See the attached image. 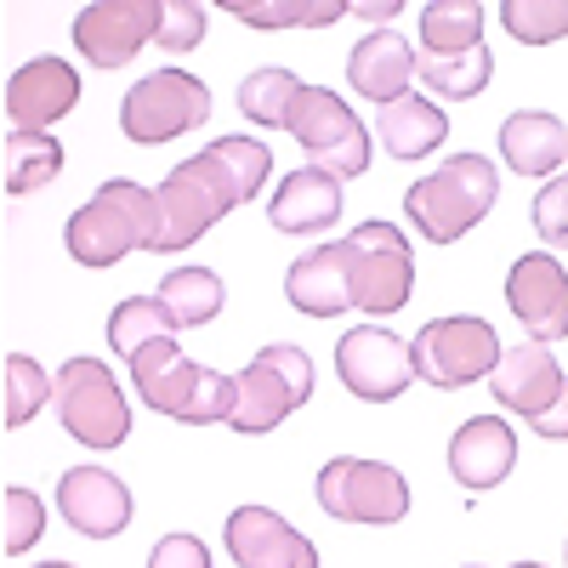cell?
I'll use <instances>...</instances> for the list:
<instances>
[{
	"label": "cell",
	"instance_id": "6da1fadb",
	"mask_svg": "<svg viewBox=\"0 0 568 568\" xmlns=\"http://www.w3.org/2000/svg\"><path fill=\"white\" fill-rule=\"evenodd\" d=\"M495 200H500V171L484 154H449L438 171H426V176L409 182L404 216L415 222L420 240L455 245L495 211Z\"/></svg>",
	"mask_w": 568,
	"mask_h": 568
},
{
	"label": "cell",
	"instance_id": "7a4b0ae2",
	"mask_svg": "<svg viewBox=\"0 0 568 568\" xmlns=\"http://www.w3.org/2000/svg\"><path fill=\"white\" fill-rule=\"evenodd\" d=\"M233 205H245L240 182L227 176V165L211 149H200L194 160H182L165 182H154V240H149V251L154 256H176L187 245H200Z\"/></svg>",
	"mask_w": 568,
	"mask_h": 568
},
{
	"label": "cell",
	"instance_id": "3957f363",
	"mask_svg": "<svg viewBox=\"0 0 568 568\" xmlns=\"http://www.w3.org/2000/svg\"><path fill=\"white\" fill-rule=\"evenodd\" d=\"M149 240H154V187L131 176L103 182L63 227V245L80 267H114L131 251H149Z\"/></svg>",
	"mask_w": 568,
	"mask_h": 568
},
{
	"label": "cell",
	"instance_id": "277c9868",
	"mask_svg": "<svg viewBox=\"0 0 568 568\" xmlns=\"http://www.w3.org/2000/svg\"><path fill=\"white\" fill-rule=\"evenodd\" d=\"M415 375L420 382H433L444 393H460L471 382H484V375H495L500 364V336H495V324L478 318V313H449V318H433V324H420L415 329Z\"/></svg>",
	"mask_w": 568,
	"mask_h": 568
},
{
	"label": "cell",
	"instance_id": "5b68a950",
	"mask_svg": "<svg viewBox=\"0 0 568 568\" xmlns=\"http://www.w3.org/2000/svg\"><path fill=\"white\" fill-rule=\"evenodd\" d=\"M284 131L302 142L307 165H318V171H329V176L353 182V176L369 171V125L347 109L342 91L302 85V98H296L291 125H284Z\"/></svg>",
	"mask_w": 568,
	"mask_h": 568
},
{
	"label": "cell",
	"instance_id": "8992f818",
	"mask_svg": "<svg viewBox=\"0 0 568 568\" xmlns=\"http://www.w3.org/2000/svg\"><path fill=\"white\" fill-rule=\"evenodd\" d=\"M58 420L85 449H120L131 438V404L103 358H69L58 369Z\"/></svg>",
	"mask_w": 568,
	"mask_h": 568
},
{
	"label": "cell",
	"instance_id": "52a82bcc",
	"mask_svg": "<svg viewBox=\"0 0 568 568\" xmlns=\"http://www.w3.org/2000/svg\"><path fill=\"white\" fill-rule=\"evenodd\" d=\"M211 120V91L200 74L187 69H154L142 74L125 103H120V131L142 149H154V142H171V136H187L194 125Z\"/></svg>",
	"mask_w": 568,
	"mask_h": 568
},
{
	"label": "cell",
	"instance_id": "ba28073f",
	"mask_svg": "<svg viewBox=\"0 0 568 568\" xmlns=\"http://www.w3.org/2000/svg\"><path fill=\"white\" fill-rule=\"evenodd\" d=\"M318 506L336 517V524H375L387 529L409 511V484L404 471L387 460H364V455H336L318 471Z\"/></svg>",
	"mask_w": 568,
	"mask_h": 568
},
{
	"label": "cell",
	"instance_id": "9c48e42d",
	"mask_svg": "<svg viewBox=\"0 0 568 568\" xmlns=\"http://www.w3.org/2000/svg\"><path fill=\"white\" fill-rule=\"evenodd\" d=\"M342 245L353 256V307L375 318L398 313L415 291V251L398 222H358Z\"/></svg>",
	"mask_w": 568,
	"mask_h": 568
},
{
	"label": "cell",
	"instance_id": "30bf717a",
	"mask_svg": "<svg viewBox=\"0 0 568 568\" xmlns=\"http://www.w3.org/2000/svg\"><path fill=\"white\" fill-rule=\"evenodd\" d=\"M336 375H342V387L364 404H393L420 382L409 342H398L382 324H358L336 342Z\"/></svg>",
	"mask_w": 568,
	"mask_h": 568
},
{
	"label": "cell",
	"instance_id": "8fae6325",
	"mask_svg": "<svg viewBox=\"0 0 568 568\" xmlns=\"http://www.w3.org/2000/svg\"><path fill=\"white\" fill-rule=\"evenodd\" d=\"M165 0H91L74 12V45L91 69H125L142 45L160 40Z\"/></svg>",
	"mask_w": 568,
	"mask_h": 568
},
{
	"label": "cell",
	"instance_id": "7c38bea8",
	"mask_svg": "<svg viewBox=\"0 0 568 568\" xmlns=\"http://www.w3.org/2000/svg\"><path fill=\"white\" fill-rule=\"evenodd\" d=\"M506 307L524 324L529 342H540V347L568 342V267L551 251L517 256L506 273Z\"/></svg>",
	"mask_w": 568,
	"mask_h": 568
},
{
	"label": "cell",
	"instance_id": "4fadbf2b",
	"mask_svg": "<svg viewBox=\"0 0 568 568\" xmlns=\"http://www.w3.org/2000/svg\"><path fill=\"white\" fill-rule=\"evenodd\" d=\"M58 511L74 535L114 540V535H125L136 500H131L125 478H114L109 466H69L63 484H58Z\"/></svg>",
	"mask_w": 568,
	"mask_h": 568
},
{
	"label": "cell",
	"instance_id": "5bb4252c",
	"mask_svg": "<svg viewBox=\"0 0 568 568\" xmlns=\"http://www.w3.org/2000/svg\"><path fill=\"white\" fill-rule=\"evenodd\" d=\"M222 546L240 568H318V546L296 535L273 506H240L227 511Z\"/></svg>",
	"mask_w": 568,
	"mask_h": 568
},
{
	"label": "cell",
	"instance_id": "9a60e30c",
	"mask_svg": "<svg viewBox=\"0 0 568 568\" xmlns=\"http://www.w3.org/2000/svg\"><path fill=\"white\" fill-rule=\"evenodd\" d=\"M80 103V69L63 58H34L7 80V131H45Z\"/></svg>",
	"mask_w": 568,
	"mask_h": 568
},
{
	"label": "cell",
	"instance_id": "2e32d148",
	"mask_svg": "<svg viewBox=\"0 0 568 568\" xmlns=\"http://www.w3.org/2000/svg\"><path fill=\"white\" fill-rule=\"evenodd\" d=\"M562 387H568V375H562L557 353L540 347V342L506 347L500 364H495V375H489V393L500 398V409L524 415V420H540V415L562 398Z\"/></svg>",
	"mask_w": 568,
	"mask_h": 568
},
{
	"label": "cell",
	"instance_id": "e0dca14e",
	"mask_svg": "<svg viewBox=\"0 0 568 568\" xmlns=\"http://www.w3.org/2000/svg\"><path fill=\"white\" fill-rule=\"evenodd\" d=\"M347 80H353L358 98H369L375 109H387V103H398V98H409V91H415L420 52L398 29H369L353 45V58H347Z\"/></svg>",
	"mask_w": 568,
	"mask_h": 568
},
{
	"label": "cell",
	"instance_id": "ac0fdd59",
	"mask_svg": "<svg viewBox=\"0 0 568 568\" xmlns=\"http://www.w3.org/2000/svg\"><path fill=\"white\" fill-rule=\"evenodd\" d=\"M517 466V433L500 420V415H471L460 433L449 438V471L455 484L484 495V489H500Z\"/></svg>",
	"mask_w": 568,
	"mask_h": 568
},
{
	"label": "cell",
	"instance_id": "d6986e66",
	"mask_svg": "<svg viewBox=\"0 0 568 568\" xmlns=\"http://www.w3.org/2000/svg\"><path fill=\"white\" fill-rule=\"evenodd\" d=\"M284 296H291L296 313L307 318H336L353 307V256L347 245H313L307 256L291 262V273H284Z\"/></svg>",
	"mask_w": 568,
	"mask_h": 568
},
{
	"label": "cell",
	"instance_id": "ffe728a7",
	"mask_svg": "<svg viewBox=\"0 0 568 568\" xmlns=\"http://www.w3.org/2000/svg\"><path fill=\"white\" fill-rule=\"evenodd\" d=\"M267 222L278 233H329V227L342 222V176H329L318 165L291 171V176L273 187Z\"/></svg>",
	"mask_w": 568,
	"mask_h": 568
},
{
	"label": "cell",
	"instance_id": "44dd1931",
	"mask_svg": "<svg viewBox=\"0 0 568 568\" xmlns=\"http://www.w3.org/2000/svg\"><path fill=\"white\" fill-rule=\"evenodd\" d=\"M500 160H506V171H517V176H562V165H568V125L557 120V114H546V109H517V114H506V125H500Z\"/></svg>",
	"mask_w": 568,
	"mask_h": 568
},
{
	"label": "cell",
	"instance_id": "7402d4cb",
	"mask_svg": "<svg viewBox=\"0 0 568 568\" xmlns=\"http://www.w3.org/2000/svg\"><path fill=\"white\" fill-rule=\"evenodd\" d=\"M200 369H205V364H194V358L176 347V336H165V342L142 347V353L131 358V387H136V398L149 404V409L182 420L187 398H194V387H200Z\"/></svg>",
	"mask_w": 568,
	"mask_h": 568
},
{
	"label": "cell",
	"instance_id": "603a6c76",
	"mask_svg": "<svg viewBox=\"0 0 568 568\" xmlns=\"http://www.w3.org/2000/svg\"><path fill=\"white\" fill-rule=\"evenodd\" d=\"M375 136H382V149L404 165L426 160V154H438L444 149V136H449V114L433 103V98H420V91H409V98L387 103V109H375Z\"/></svg>",
	"mask_w": 568,
	"mask_h": 568
},
{
	"label": "cell",
	"instance_id": "cb8c5ba5",
	"mask_svg": "<svg viewBox=\"0 0 568 568\" xmlns=\"http://www.w3.org/2000/svg\"><path fill=\"white\" fill-rule=\"evenodd\" d=\"M291 409H302L296 387L284 382L273 364L251 358V364L240 369V409H233L227 426H233V433H245V438H262V433H273V426L291 415Z\"/></svg>",
	"mask_w": 568,
	"mask_h": 568
},
{
	"label": "cell",
	"instance_id": "d4e9b609",
	"mask_svg": "<svg viewBox=\"0 0 568 568\" xmlns=\"http://www.w3.org/2000/svg\"><path fill=\"white\" fill-rule=\"evenodd\" d=\"M484 45V7L478 0H433L420 7V58H460Z\"/></svg>",
	"mask_w": 568,
	"mask_h": 568
},
{
	"label": "cell",
	"instance_id": "484cf974",
	"mask_svg": "<svg viewBox=\"0 0 568 568\" xmlns=\"http://www.w3.org/2000/svg\"><path fill=\"white\" fill-rule=\"evenodd\" d=\"M154 296L165 302V313H171L176 329H200V324H211V318L222 313L227 284H222L211 267H171V273L160 278Z\"/></svg>",
	"mask_w": 568,
	"mask_h": 568
},
{
	"label": "cell",
	"instance_id": "4316f807",
	"mask_svg": "<svg viewBox=\"0 0 568 568\" xmlns=\"http://www.w3.org/2000/svg\"><path fill=\"white\" fill-rule=\"evenodd\" d=\"M0 165H7V194H34V187L58 182V171H63V142H58L52 131H7Z\"/></svg>",
	"mask_w": 568,
	"mask_h": 568
},
{
	"label": "cell",
	"instance_id": "83f0119b",
	"mask_svg": "<svg viewBox=\"0 0 568 568\" xmlns=\"http://www.w3.org/2000/svg\"><path fill=\"white\" fill-rule=\"evenodd\" d=\"M0 393H7L0 420H7V426H29L45 404H58V375H45L34 353H7V364H0Z\"/></svg>",
	"mask_w": 568,
	"mask_h": 568
},
{
	"label": "cell",
	"instance_id": "f1b7e54d",
	"mask_svg": "<svg viewBox=\"0 0 568 568\" xmlns=\"http://www.w3.org/2000/svg\"><path fill=\"white\" fill-rule=\"evenodd\" d=\"M489 80H495L489 45L460 52V58H420V85L433 91V103H471L489 91Z\"/></svg>",
	"mask_w": 568,
	"mask_h": 568
},
{
	"label": "cell",
	"instance_id": "f546056e",
	"mask_svg": "<svg viewBox=\"0 0 568 568\" xmlns=\"http://www.w3.org/2000/svg\"><path fill=\"white\" fill-rule=\"evenodd\" d=\"M347 12V0H227V18L245 29H324Z\"/></svg>",
	"mask_w": 568,
	"mask_h": 568
},
{
	"label": "cell",
	"instance_id": "4dcf8cb0",
	"mask_svg": "<svg viewBox=\"0 0 568 568\" xmlns=\"http://www.w3.org/2000/svg\"><path fill=\"white\" fill-rule=\"evenodd\" d=\"M165 336H176V324H171V313H165L160 296H125V302L109 313V347H114L125 364H131L142 347L165 342Z\"/></svg>",
	"mask_w": 568,
	"mask_h": 568
},
{
	"label": "cell",
	"instance_id": "1f68e13d",
	"mask_svg": "<svg viewBox=\"0 0 568 568\" xmlns=\"http://www.w3.org/2000/svg\"><path fill=\"white\" fill-rule=\"evenodd\" d=\"M296 98H302V80L291 74V69H256V74H245L240 80V114L251 120V125H291V109H296Z\"/></svg>",
	"mask_w": 568,
	"mask_h": 568
},
{
	"label": "cell",
	"instance_id": "d6a6232c",
	"mask_svg": "<svg viewBox=\"0 0 568 568\" xmlns=\"http://www.w3.org/2000/svg\"><path fill=\"white\" fill-rule=\"evenodd\" d=\"M500 29L524 45H551L568 40V0H506Z\"/></svg>",
	"mask_w": 568,
	"mask_h": 568
},
{
	"label": "cell",
	"instance_id": "836d02e7",
	"mask_svg": "<svg viewBox=\"0 0 568 568\" xmlns=\"http://www.w3.org/2000/svg\"><path fill=\"white\" fill-rule=\"evenodd\" d=\"M211 154L227 165L233 182H240V200H245V205L262 194L267 176H273V154H267V142H262V136H216V142H211Z\"/></svg>",
	"mask_w": 568,
	"mask_h": 568
},
{
	"label": "cell",
	"instance_id": "e575fe53",
	"mask_svg": "<svg viewBox=\"0 0 568 568\" xmlns=\"http://www.w3.org/2000/svg\"><path fill=\"white\" fill-rule=\"evenodd\" d=\"M40 535H45L40 495L23 484H7V495H0V546H7V557H23Z\"/></svg>",
	"mask_w": 568,
	"mask_h": 568
},
{
	"label": "cell",
	"instance_id": "d590c367",
	"mask_svg": "<svg viewBox=\"0 0 568 568\" xmlns=\"http://www.w3.org/2000/svg\"><path fill=\"white\" fill-rule=\"evenodd\" d=\"M233 409H240V375L200 369V387H194V398H187L182 420H187V426H216V420L227 426Z\"/></svg>",
	"mask_w": 568,
	"mask_h": 568
},
{
	"label": "cell",
	"instance_id": "8d00e7d4",
	"mask_svg": "<svg viewBox=\"0 0 568 568\" xmlns=\"http://www.w3.org/2000/svg\"><path fill=\"white\" fill-rule=\"evenodd\" d=\"M205 23H211V12L200 7V0H165L154 45H165L171 58H182V52H194V45L205 40Z\"/></svg>",
	"mask_w": 568,
	"mask_h": 568
},
{
	"label": "cell",
	"instance_id": "74e56055",
	"mask_svg": "<svg viewBox=\"0 0 568 568\" xmlns=\"http://www.w3.org/2000/svg\"><path fill=\"white\" fill-rule=\"evenodd\" d=\"M529 222H535V233H540L546 245H562L568 251V171L551 176V182H540V194L529 205Z\"/></svg>",
	"mask_w": 568,
	"mask_h": 568
},
{
	"label": "cell",
	"instance_id": "f35d334b",
	"mask_svg": "<svg viewBox=\"0 0 568 568\" xmlns=\"http://www.w3.org/2000/svg\"><path fill=\"white\" fill-rule=\"evenodd\" d=\"M256 358H262V364H273V369L284 375V382L296 387V398H302V404L313 398V358H307V347H296V342H273V347H262Z\"/></svg>",
	"mask_w": 568,
	"mask_h": 568
},
{
	"label": "cell",
	"instance_id": "ab89813d",
	"mask_svg": "<svg viewBox=\"0 0 568 568\" xmlns=\"http://www.w3.org/2000/svg\"><path fill=\"white\" fill-rule=\"evenodd\" d=\"M149 568H211V551L200 535H160L149 551Z\"/></svg>",
	"mask_w": 568,
	"mask_h": 568
},
{
	"label": "cell",
	"instance_id": "60d3db41",
	"mask_svg": "<svg viewBox=\"0 0 568 568\" xmlns=\"http://www.w3.org/2000/svg\"><path fill=\"white\" fill-rule=\"evenodd\" d=\"M529 426H535L540 438H551V444H568V387H562V398H557L540 420H529Z\"/></svg>",
	"mask_w": 568,
	"mask_h": 568
},
{
	"label": "cell",
	"instance_id": "b9f144b4",
	"mask_svg": "<svg viewBox=\"0 0 568 568\" xmlns=\"http://www.w3.org/2000/svg\"><path fill=\"white\" fill-rule=\"evenodd\" d=\"M353 12H358V18H369L375 29H398V12H404V0H358Z\"/></svg>",
	"mask_w": 568,
	"mask_h": 568
},
{
	"label": "cell",
	"instance_id": "7bdbcfd3",
	"mask_svg": "<svg viewBox=\"0 0 568 568\" xmlns=\"http://www.w3.org/2000/svg\"><path fill=\"white\" fill-rule=\"evenodd\" d=\"M40 568H74V562H40Z\"/></svg>",
	"mask_w": 568,
	"mask_h": 568
},
{
	"label": "cell",
	"instance_id": "ee69618b",
	"mask_svg": "<svg viewBox=\"0 0 568 568\" xmlns=\"http://www.w3.org/2000/svg\"><path fill=\"white\" fill-rule=\"evenodd\" d=\"M511 568H540V562H511Z\"/></svg>",
	"mask_w": 568,
	"mask_h": 568
}]
</instances>
